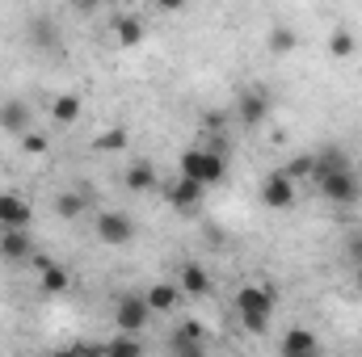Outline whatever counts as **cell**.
<instances>
[{"instance_id": "6da1fadb", "label": "cell", "mask_w": 362, "mask_h": 357, "mask_svg": "<svg viewBox=\"0 0 362 357\" xmlns=\"http://www.w3.org/2000/svg\"><path fill=\"white\" fill-rule=\"evenodd\" d=\"M274 303H278V294H274L270 286H240L236 290V315H240V324H245L249 337H266Z\"/></svg>"}, {"instance_id": "7a4b0ae2", "label": "cell", "mask_w": 362, "mask_h": 357, "mask_svg": "<svg viewBox=\"0 0 362 357\" xmlns=\"http://www.w3.org/2000/svg\"><path fill=\"white\" fill-rule=\"evenodd\" d=\"M223 152H215V147H189V152H181V177L185 181H198L202 189L206 185H219L223 181Z\"/></svg>"}, {"instance_id": "3957f363", "label": "cell", "mask_w": 362, "mask_h": 357, "mask_svg": "<svg viewBox=\"0 0 362 357\" xmlns=\"http://www.w3.org/2000/svg\"><path fill=\"white\" fill-rule=\"evenodd\" d=\"M148 320H152V311H148V298H144V294H122V298L114 303V328H118L122 337L144 332Z\"/></svg>"}, {"instance_id": "277c9868", "label": "cell", "mask_w": 362, "mask_h": 357, "mask_svg": "<svg viewBox=\"0 0 362 357\" xmlns=\"http://www.w3.org/2000/svg\"><path fill=\"white\" fill-rule=\"evenodd\" d=\"M316 189H320L333 206H354V202L362 198V181L354 177V169H341V173L316 177Z\"/></svg>"}, {"instance_id": "5b68a950", "label": "cell", "mask_w": 362, "mask_h": 357, "mask_svg": "<svg viewBox=\"0 0 362 357\" xmlns=\"http://www.w3.org/2000/svg\"><path fill=\"white\" fill-rule=\"evenodd\" d=\"M97 240L110 244V248H122L135 240V219L127 210H101L97 214Z\"/></svg>"}, {"instance_id": "8992f818", "label": "cell", "mask_w": 362, "mask_h": 357, "mask_svg": "<svg viewBox=\"0 0 362 357\" xmlns=\"http://www.w3.org/2000/svg\"><path fill=\"white\" fill-rule=\"evenodd\" d=\"M262 202H266L270 210H291V206H295V181L286 177L282 169H274L270 177L262 181Z\"/></svg>"}, {"instance_id": "52a82bcc", "label": "cell", "mask_w": 362, "mask_h": 357, "mask_svg": "<svg viewBox=\"0 0 362 357\" xmlns=\"http://www.w3.org/2000/svg\"><path fill=\"white\" fill-rule=\"evenodd\" d=\"M30 219H34V210L21 193H0V227L4 231H30Z\"/></svg>"}, {"instance_id": "ba28073f", "label": "cell", "mask_w": 362, "mask_h": 357, "mask_svg": "<svg viewBox=\"0 0 362 357\" xmlns=\"http://www.w3.org/2000/svg\"><path fill=\"white\" fill-rule=\"evenodd\" d=\"M30 122H34V114H30V105L21 101V97H8V101H0V131H8V135H30Z\"/></svg>"}, {"instance_id": "9c48e42d", "label": "cell", "mask_w": 362, "mask_h": 357, "mask_svg": "<svg viewBox=\"0 0 362 357\" xmlns=\"http://www.w3.org/2000/svg\"><path fill=\"white\" fill-rule=\"evenodd\" d=\"M266 114H270V97H266L262 89H249V92L236 97V118H240L245 126H262Z\"/></svg>"}, {"instance_id": "30bf717a", "label": "cell", "mask_w": 362, "mask_h": 357, "mask_svg": "<svg viewBox=\"0 0 362 357\" xmlns=\"http://www.w3.org/2000/svg\"><path fill=\"white\" fill-rule=\"evenodd\" d=\"M144 298H148V311H152V315H165V311H173L181 303V290L173 282H156V286H148Z\"/></svg>"}, {"instance_id": "8fae6325", "label": "cell", "mask_w": 362, "mask_h": 357, "mask_svg": "<svg viewBox=\"0 0 362 357\" xmlns=\"http://www.w3.org/2000/svg\"><path fill=\"white\" fill-rule=\"evenodd\" d=\"M68 269L59 265V261H38V286H42V294H64L68 290Z\"/></svg>"}, {"instance_id": "7c38bea8", "label": "cell", "mask_w": 362, "mask_h": 357, "mask_svg": "<svg viewBox=\"0 0 362 357\" xmlns=\"http://www.w3.org/2000/svg\"><path fill=\"white\" fill-rule=\"evenodd\" d=\"M30 253H34V244H30V236L25 231H0V257L4 261H30Z\"/></svg>"}, {"instance_id": "4fadbf2b", "label": "cell", "mask_w": 362, "mask_h": 357, "mask_svg": "<svg viewBox=\"0 0 362 357\" xmlns=\"http://www.w3.org/2000/svg\"><path fill=\"white\" fill-rule=\"evenodd\" d=\"M316 332L312 328H286L282 332V357H295V353H316Z\"/></svg>"}, {"instance_id": "5bb4252c", "label": "cell", "mask_w": 362, "mask_h": 357, "mask_svg": "<svg viewBox=\"0 0 362 357\" xmlns=\"http://www.w3.org/2000/svg\"><path fill=\"white\" fill-rule=\"evenodd\" d=\"M114 38H118V47H139L144 42V21L135 13H118L114 17Z\"/></svg>"}, {"instance_id": "9a60e30c", "label": "cell", "mask_w": 362, "mask_h": 357, "mask_svg": "<svg viewBox=\"0 0 362 357\" xmlns=\"http://www.w3.org/2000/svg\"><path fill=\"white\" fill-rule=\"evenodd\" d=\"M169 202H173V210H198V202H202V185H198V181L177 177V185L169 189Z\"/></svg>"}, {"instance_id": "2e32d148", "label": "cell", "mask_w": 362, "mask_h": 357, "mask_svg": "<svg viewBox=\"0 0 362 357\" xmlns=\"http://www.w3.org/2000/svg\"><path fill=\"white\" fill-rule=\"evenodd\" d=\"M177 290H181V294H206V290H211V277H206V269L198 265V261H185V265H181Z\"/></svg>"}, {"instance_id": "e0dca14e", "label": "cell", "mask_w": 362, "mask_h": 357, "mask_svg": "<svg viewBox=\"0 0 362 357\" xmlns=\"http://www.w3.org/2000/svg\"><path fill=\"white\" fill-rule=\"evenodd\" d=\"M51 118H55L59 126H72V122L81 118V97H76V92H59V97L51 101Z\"/></svg>"}, {"instance_id": "ac0fdd59", "label": "cell", "mask_w": 362, "mask_h": 357, "mask_svg": "<svg viewBox=\"0 0 362 357\" xmlns=\"http://www.w3.org/2000/svg\"><path fill=\"white\" fill-rule=\"evenodd\" d=\"M127 189H135V193H148V189H156V169H152L148 160H135V164L127 169Z\"/></svg>"}, {"instance_id": "d6986e66", "label": "cell", "mask_w": 362, "mask_h": 357, "mask_svg": "<svg viewBox=\"0 0 362 357\" xmlns=\"http://www.w3.org/2000/svg\"><path fill=\"white\" fill-rule=\"evenodd\" d=\"M358 51V38H354V30L350 25H337L333 34H329V55H337V59H350Z\"/></svg>"}, {"instance_id": "ffe728a7", "label": "cell", "mask_w": 362, "mask_h": 357, "mask_svg": "<svg viewBox=\"0 0 362 357\" xmlns=\"http://www.w3.org/2000/svg\"><path fill=\"white\" fill-rule=\"evenodd\" d=\"M89 210V202H85V193H76V189H64L59 198H55V214L59 219H81Z\"/></svg>"}, {"instance_id": "44dd1931", "label": "cell", "mask_w": 362, "mask_h": 357, "mask_svg": "<svg viewBox=\"0 0 362 357\" xmlns=\"http://www.w3.org/2000/svg\"><path fill=\"white\" fill-rule=\"evenodd\" d=\"M30 42L34 47H59V30H55V21H47V17H34L30 21Z\"/></svg>"}, {"instance_id": "7402d4cb", "label": "cell", "mask_w": 362, "mask_h": 357, "mask_svg": "<svg viewBox=\"0 0 362 357\" xmlns=\"http://www.w3.org/2000/svg\"><path fill=\"white\" fill-rule=\"evenodd\" d=\"M101 357H144V349H139L135 337H114V341L101 345Z\"/></svg>"}, {"instance_id": "603a6c76", "label": "cell", "mask_w": 362, "mask_h": 357, "mask_svg": "<svg viewBox=\"0 0 362 357\" xmlns=\"http://www.w3.org/2000/svg\"><path fill=\"white\" fill-rule=\"evenodd\" d=\"M295 47H299V34H295L291 25H274L270 30V51L274 55H291Z\"/></svg>"}, {"instance_id": "cb8c5ba5", "label": "cell", "mask_w": 362, "mask_h": 357, "mask_svg": "<svg viewBox=\"0 0 362 357\" xmlns=\"http://www.w3.org/2000/svg\"><path fill=\"white\" fill-rule=\"evenodd\" d=\"M169 353L173 357H206V341H189V337L173 332L169 337Z\"/></svg>"}, {"instance_id": "d4e9b609", "label": "cell", "mask_w": 362, "mask_h": 357, "mask_svg": "<svg viewBox=\"0 0 362 357\" xmlns=\"http://www.w3.org/2000/svg\"><path fill=\"white\" fill-rule=\"evenodd\" d=\"M93 147H97V152H122V147H127V131H122V126L101 131V135L93 139Z\"/></svg>"}, {"instance_id": "484cf974", "label": "cell", "mask_w": 362, "mask_h": 357, "mask_svg": "<svg viewBox=\"0 0 362 357\" xmlns=\"http://www.w3.org/2000/svg\"><path fill=\"white\" fill-rule=\"evenodd\" d=\"M312 169H316V160H312V156H295V160H286V164H282V173H286L291 181H308V177H312Z\"/></svg>"}, {"instance_id": "4316f807", "label": "cell", "mask_w": 362, "mask_h": 357, "mask_svg": "<svg viewBox=\"0 0 362 357\" xmlns=\"http://www.w3.org/2000/svg\"><path fill=\"white\" fill-rule=\"evenodd\" d=\"M21 152H25V156H47V152H51V139H47V135H34V131H30V135L21 139Z\"/></svg>"}, {"instance_id": "83f0119b", "label": "cell", "mask_w": 362, "mask_h": 357, "mask_svg": "<svg viewBox=\"0 0 362 357\" xmlns=\"http://www.w3.org/2000/svg\"><path fill=\"white\" fill-rule=\"evenodd\" d=\"M346 261L354 269H362V231H354V236L346 240Z\"/></svg>"}, {"instance_id": "f1b7e54d", "label": "cell", "mask_w": 362, "mask_h": 357, "mask_svg": "<svg viewBox=\"0 0 362 357\" xmlns=\"http://www.w3.org/2000/svg\"><path fill=\"white\" fill-rule=\"evenodd\" d=\"M177 332H181V337H189V341H206V328H202L198 320H181Z\"/></svg>"}, {"instance_id": "f546056e", "label": "cell", "mask_w": 362, "mask_h": 357, "mask_svg": "<svg viewBox=\"0 0 362 357\" xmlns=\"http://www.w3.org/2000/svg\"><path fill=\"white\" fill-rule=\"evenodd\" d=\"M354 286H358V294H362V269H358V273H354Z\"/></svg>"}, {"instance_id": "4dcf8cb0", "label": "cell", "mask_w": 362, "mask_h": 357, "mask_svg": "<svg viewBox=\"0 0 362 357\" xmlns=\"http://www.w3.org/2000/svg\"><path fill=\"white\" fill-rule=\"evenodd\" d=\"M295 357H325V353H320V349H316V353H295Z\"/></svg>"}]
</instances>
